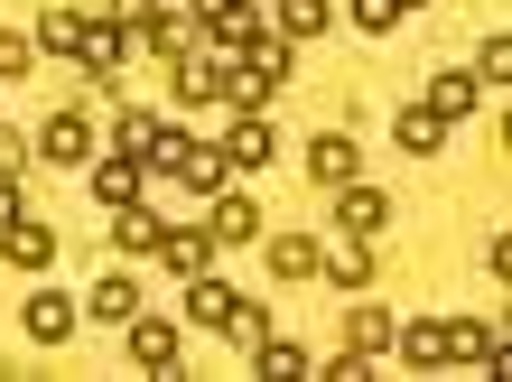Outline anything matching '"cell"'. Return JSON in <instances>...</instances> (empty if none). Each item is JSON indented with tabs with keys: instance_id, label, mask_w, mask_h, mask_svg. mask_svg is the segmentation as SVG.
<instances>
[{
	"instance_id": "1",
	"label": "cell",
	"mask_w": 512,
	"mask_h": 382,
	"mask_svg": "<svg viewBox=\"0 0 512 382\" xmlns=\"http://www.w3.org/2000/svg\"><path fill=\"white\" fill-rule=\"evenodd\" d=\"M159 168H168V178H187L196 196H215V187L233 178V168H224V150H205V140H187V131H168V150H159Z\"/></svg>"
},
{
	"instance_id": "2",
	"label": "cell",
	"mask_w": 512,
	"mask_h": 382,
	"mask_svg": "<svg viewBox=\"0 0 512 382\" xmlns=\"http://www.w3.org/2000/svg\"><path fill=\"white\" fill-rule=\"evenodd\" d=\"M131 47H140L131 28H112V19H84V47H75V56H84V75H94V84H122Z\"/></svg>"
},
{
	"instance_id": "3",
	"label": "cell",
	"mask_w": 512,
	"mask_h": 382,
	"mask_svg": "<svg viewBox=\"0 0 512 382\" xmlns=\"http://www.w3.org/2000/svg\"><path fill=\"white\" fill-rule=\"evenodd\" d=\"M280 159V131H270V112H243V122L224 131V168H270Z\"/></svg>"
},
{
	"instance_id": "4",
	"label": "cell",
	"mask_w": 512,
	"mask_h": 382,
	"mask_svg": "<svg viewBox=\"0 0 512 382\" xmlns=\"http://www.w3.org/2000/svg\"><path fill=\"white\" fill-rule=\"evenodd\" d=\"M354 168H364V150H354L345 131H326V140H308V178H317V187H354Z\"/></svg>"
},
{
	"instance_id": "5",
	"label": "cell",
	"mask_w": 512,
	"mask_h": 382,
	"mask_svg": "<svg viewBox=\"0 0 512 382\" xmlns=\"http://www.w3.org/2000/svg\"><path fill=\"white\" fill-rule=\"evenodd\" d=\"M336 196H345V215H336V224L354 233V243H373V233L391 224V196H382V187H364V178H354V187H336Z\"/></svg>"
},
{
	"instance_id": "6",
	"label": "cell",
	"mask_w": 512,
	"mask_h": 382,
	"mask_svg": "<svg viewBox=\"0 0 512 382\" xmlns=\"http://www.w3.org/2000/svg\"><path fill=\"white\" fill-rule=\"evenodd\" d=\"M38 150H47V168H75V159H94V122H84V112H56Z\"/></svg>"
},
{
	"instance_id": "7",
	"label": "cell",
	"mask_w": 512,
	"mask_h": 382,
	"mask_svg": "<svg viewBox=\"0 0 512 382\" xmlns=\"http://www.w3.org/2000/svg\"><path fill=\"white\" fill-rule=\"evenodd\" d=\"M205 233H215V243H252V233H261V205L233 196V187H215V215H205Z\"/></svg>"
},
{
	"instance_id": "8",
	"label": "cell",
	"mask_w": 512,
	"mask_h": 382,
	"mask_svg": "<svg viewBox=\"0 0 512 382\" xmlns=\"http://www.w3.org/2000/svg\"><path fill=\"white\" fill-rule=\"evenodd\" d=\"M131 364L140 373H168L177 364V327H168V317H131Z\"/></svg>"
},
{
	"instance_id": "9",
	"label": "cell",
	"mask_w": 512,
	"mask_h": 382,
	"mask_svg": "<svg viewBox=\"0 0 512 382\" xmlns=\"http://www.w3.org/2000/svg\"><path fill=\"white\" fill-rule=\"evenodd\" d=\"M196 19L215 28L224 47H243V38H261V10H252V0H196Z\"/></svg>"
},
{
	"instance_id": "10",
	"label": "cell",
	"mask_w": 512,
	"mask_h": 382,
	"mask_svg": "<svg viewBox=\"0 0 512 382\" xmlns=\"http://www.w3.org/2000/svg\"><path fill=\"white\" fill-rule=\"evenodd\" d=\"M159 261H168L177 280H196L205 261H215V233H205V224H196V233H177V224H168V233H159Z\"/></svg>"
},
{
	"instance_id": "11",
	"label": "cell",
	"mask_w": 512,
	"mask_h": 382,
	"mask_svg": "<svg viewBox=\"0 0 512 382\" xmlns=\"http://www.w3.org/2000/svg\"><path fill=\"white\" fill-rule=\"evenodd\" d=\"M475 103H485V84H475V75H429V103H419V112H438V122H466Z\"/></svg>"
},
{
	"instance_id": "12",
	"label": "cell",
	"mask_w": 512,
	"mask_h": 382,
	"mask_svg": "<svg viewBox=\"0 0 512 382\" xmlns=\"http://www.w3.org/2000/svg\"><path fill=\"white\" fill-rule=\"evenodd\" d=\"M19 327L38 336V345H66V336H75V299H56V289H38V299H28V317H19Z\"/></svg>"
},
{
	"instance_id": "13",
	"label": "cell",
	"mask_w": 512,
	"mask_h": 382,
	"mask_svg": "<svg viewBox=\"0 0 512 382\" xmlns=\"http://www.w3.org/2000/svg\"><path fill=\"white\" fill-rule=\"evenodd\" d=\"M233 308H243V299H233L215 271H196V280H187V327H224Z\"/></svg>"
},
{
	"instance_id": "14",
	"label": "cell",
	"mask_w": 512,
	"mask_h": 382,
	"mask_svg": "<svg viewBox=\"0 0 512 382\" xmlns=\"http://www.w3.org/2000/svg\"><path fill=\"white\" fill-rule=\"evenodd\" d=\"M159 233H168V224L149 215L140 196H131V205H112V243H122V252H159Z\"/></svg>"
},
{
	"instance_id": "15",
	"label": "cell",
	"mask_w": 512,
	"mask_h": 382,
	"mask_svg": "<svg viewBox=\"0 0 512 382\" xmlns=\"http://www.w3.org/2000/svg\"><path fill=\"white\" fill-rule=\"evenodd\" d=\"M0 252H10V261H19V271H47V261H56V233H47V224H28V215H19L10 233H0Z\"/></svg>"
},
{
	"instance_id": "16",
	"label": "cell",
	"mask_w": 512,
	"mask_h": 382,
	"mask_svg": "<svg viewBox=\"0 0 512 382\" xmlns=\"http://www.w3.org/2000/svg\"><path fill=\"white\" fill-rule=\"evenodd\" d=\"M84 308H94L103 327H131V317H140V289H131V271H112V280H94V299H84Z\"/></svg>"
},
{
	"instance_id": "17",
	"label": "cell",
	"mask_w": 512,
	"mask_h": 382,
	"mask_svg": "<svg viewBox=\"0 0 512 382\" xmlns=\"http://www.w3.org/2000/svg\"><path fill=\"white\" fill-rule=\"evenodd\" d=\"M252 373H261V382H308V355H298L289 336H261V345H252Z\"/></svg>"
},
{
	"instance_id": "18",
	"label": "cell",
	"mask_w": 512,
	"mask_h": 382,
	"mask_svg": "<svg viewBox=\"0 0 512 382\" xmlns=\"http://www.w3.org/2000/svg\"><path fill=\"white\" fill-rule=\"evenodd\" d=\"M317 261H326V280H336V299H345V289H364V280H373V252L354 243V233H345L336 252H317Z\"/></svg>"
},
{
	"instance_id": "19",
	"label": "cell",
	"mask_w": 512,
	"mask_h": 382,
	"mask_svg": "<svg viewBox=\"0 0 512 382\" xmlns=\"http://www.w3.org/2000/svg\"><path fill=\"white\" fill-rule=\"evenodd\" d=\"M345 299H354V289H345ZM345 345H354V355H373V345H391V317H382L373 299H354V308H345Z\"/></svg>"
},
{
	"instance_id": "20",
	"label": "cell",
	"mask_w": 512,
	"mask_h": 382,
	"mask_svg": "<svg viewBox=\"0 0 512 382\" xmlns=\"http://www.w3.org/2000/svg\"><path fill=\"white\" fill-rule=\"evenodd\" d=\"M159 150H168V122H149V112H122V159L159 168Z\"/></svg>"
},
{
	"instance_id": "21",
	"label": "cell",
	"mask_w": 512,
	"mask_h": 382,
	"mask_svg": "<svg viewBox=\"0 0 512 382\" xmlns=\"http://www.w3.org/2000/svg\"><path fill=\"white\" fill-rule=\"evenodd\" d=\"M317 28H336V0H280V38H317Z\"/></svg>"
},
{
	"instance_id": "22",
	"label": "cell",
	"mask_w": 512,
	"mask_h": 382,
	"mask_svg": "<svg viewBox=\"0 0 512 382\" xmlns=\"http://www.w3.org/2000/svg\"><path fill=\"white\" fill-rule=\"evenodd\" d=\"M140 38H149V47H159V56H168V66H187V56H196V28H187V19H177V10H159V19H149V28H140Z\"/></svg>"
},
{
	"instance_id": "23",
	"label": "cell",
	"mask_w": 512,
	"mask_h": 382,
	"mask_svg": "<svg viewBox=\"0 0 512 382\" xmlns=\"http://www.w3.org/2000/svg\"><path fill=\"white\" fill-rule=\"evenodd\" d=\"M391 140H401V150H410V159H429V150H438V140H447V122H438V112H419V103H410V112H401V122H391Z\"/></svg>"
},
{
	"instance_id": "24",
	"label": "cell",
	"mask_w": 512,
	"mask_h": 382,
	"mask_svg": "<svg viewBox=\"0 0 512 382\" xmlns=\"http://www.w3.org/2000/svg\"><path fill=\"white\" fill-rule=\"evenodd\" d=\"M391 345H401V364H410V373H429V364H447V327H401Z\"/></svg>"
},
{
	"instance_id": "25",
	"label": "cell",
	"mask_w": 512,
	"mask_h": 382,
	"mask_svg": "<svg viewBox=\"0 0 512 382\" xmlns=\"http://www.w3.org/2000/svg\"><path fill=\"white\" fill-rule=\"evenodd\" d=\"M28 47H47V56H75V47H84V19H75V10H47Z\"/></svg>"
},
{
	"instance_id": "26",
	"label": "cell",
	"mask_w": 512,
	"mask_h": 382,
	"mask_svg": "<svg viewBox=\"0 0 512 382\" xmlns=\"http://www.w3.org/2000/svg\"><path fill=\"white\" fill-rule=\"evenodd\" d=\"M94 196H103V205H131V196H140V159H103V168H94Z\"/></svg>"
},
{
	"instance_id": "27",
	"label": "cell",
	"mask_w": 512,
	"mask_h": 382,
	"mask_svg": "<svg viewBox=\"0 0 512 382\" xmlns=\"http://www.w3.org/2000/svg\"><path fill=\"white\" fill-rule=\"evenodd\" d=\"M270 271L308 280V271H317V243H308V233H270Z\"/></svg>"
},
{
	"instance_id": "28",
	"label": "cell",
	"mask_w": 512,
	"mask_h": 382,
	"mask_svg": "<svg viewBox=\"0 0 512 382\" xmlns=\"http://www.w3.org/2000/svg\"><path fill=\"white\" fill-rule=\"evenodd\" d=\"M345 19L364 28V38H382V28H401V0H345Z\"/></svg>"
},
{
	"instance_id": "29",
	"label": "cell",
	"mask_w": 512,
	"mask_h": 382,
	"mask_svg": "<svg viewBox=\"0 0 512 382\" xmlns=\"http://www.w3.org/2000/svg\"><path fill=\"white\" fill-rule=\"evenodd\" d=\"M503 75H512V38L494 28V38H485V56H475V84H503Z\"/></svg>"
},
{
	"instance_id": "30",
	"label": "cell",
	"mask_w": 512,
	"mask_h": 382,
	"mask_svg": "<svg viewBox=\"0 0 512 382\" xmlns=\"http://www.w3.org/2000/svg\"><path fill=\"white\" fill-rule=\"evenodd\" d=\"M28 66H38V47H28V38H0V84L28 75Z\"/></svg>"
},
{
	"instance_id": "31",
	"label": "cell",
	"mask_w": 512,
	"mask_h": 382,
	"mask_svg": "<svg viewBox=\"0 0 512 382\" xmlns=\"http://www.w3.org/2000/svg\"><path fill=\"white\" fill-rule=\"evenodd\" d=\"M149 19H159V0H112V28H131V38H140Z\"/></svg>"
},
{
	"instance_id": "32",
	"label": "cell",
	"mask_w": 512,
	"mask_h": 382,
	"mask_svg": "<svg viewBox=\"0 0 512 382\" xmlns=\"http://www.w3.org/2000/svg\"><path fill=\"white\" fill-rule=\"evenodd\" d=\"M19 159H28V140H19V131H0V178H10Z\"/></svg>"
},
{
	"instance_id": "33",
	"label": "cell",
	"mask_w": 512,
	"mask_h": 382,
	"mask_svg": "<svg viewBox=\"0 0 512 382\" xmlns=\"http://www.w3.org/2000/svg\"><path fill=\"white\" fill-rule=\"evenodd\" d=\"M10 224H19V187L0 178V233H10Z\"/></svg>"
},
{
	"instance_id": "34",
	"label": "cell",
	"mask_w": 512,
	"mask_h": 382,
	"mask_svg": "<svg viewBox=\"0 0 512 382\" xmlns=\"http://www.w3.org/2000/svg\"><path fill=\"white\" fill-rule=\"evenodd\" d=\"M401 10H410V0H401Z\"/></svg>"
}]
</instances>
